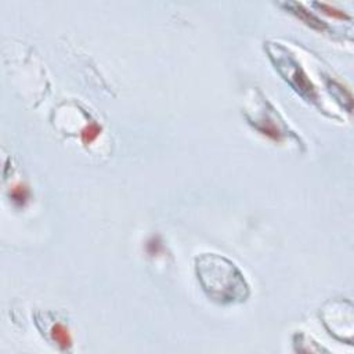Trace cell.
Masks as SVG:
<instances>
[{"label": "cell", "instance_id": "52a82bcc", "mask_svg": "<svg viewBox=\"0 0 354 354\" xmlns=\"http://www.w3.org/2000/svg\"><path fill=\"white\" fill-rule=\"evenodd\" d=\"M13 200L15 202H24L27 200V190L24 187H17L14 191H13Z\"/></svg>", "mask_w": 354, "mask_h": 354}, {"label": "cell", "instance_id": "7a4b0ae2", "mask_svg": "<svg viewBox=\"0 0 354 354\" xmlns=\"http://www.w3.org/2000/svg\"><path fill=\"white\" fill-rule=\"evenodd\" d=\"M282 58H284L285 64H288V65L285 67L284 64L278 62V70L281 71V74L284 75L285 79L288 80L289 83L307 100H316V90L313 87L312 82L307 79V76L303 74L302 68H299L294 58L286 57V54H284Z\"/></svg>", "mask_w": 354, "mask_h": 354}, {"label": "cell", "instance_id": "8992f818", "mask_svg": "<svg viewBox=\"0 0 354 354\" xmlns=\"http://www.w3.org/2000/svg\"><path fill=\"white\" fill-rule=\"evenodd\" d=\"M314 5L317 6L318 9L322 10V13H325V14L331 15V17H334V18H347V15L343 14V11H340V10L335 9V7H332V6H328V5H324V3H314Z\"/></svg>", "mask_w": 354, "mask_h": 354}, {"label": "cell", "instance_id": "6da1fadb", "mask_svg": "<svg viewBox=\"0 0 354 354\" xmlns=\"http://www.w3.org/2000/svg\"><path fill=\"white\" fill-rule=\"evenodd\" d=\"M198 281L208 298L220 304L245 302L249 296V286L244 274L229 259L204 253L195 260Z\"/></svg>", "mask_w": 354, "mask_h": 354}, {"label": "cell", "instance_id": "5b68a950", "mask_svg": "<svg viewBox=\"0 0 354 354\" xmlns=\"http://www.w3.org/2000/svg\"><path fill=\"white\" fill-rule=\"evenodd\" d=\"M98 135H100V127L96 123H90L82 130V140L86 144H90L97 139Z\"/></svg>", "mask_w": 354, "mask_h": 354}, {"label": "cell", "instance_id": "3957f363", "mask_svg": "<svg viewBox=\"0 0 354 354\" xmlns=\"http://www.w3.org/2000/svg\"><path fill=\"white\" fill-rule=\"evenodd\" d=\"M285 6H286V9L291 10V11H292L295 15H298L299 18L302 19L303 23H306L307 25H310L312 28L320 29V31H324V29H326L325 24H322V21H320V19L316 17V15H313L312 13L304 9L302 5L295 3V2H291V3H286Z\"/></svg>", "mask_w": 354, "mask_h": 354}, {"label": "cell", "instance_id": "277c9868", "mask_svg": "<svg viewBox=\"0 0 354 354\" xmlns=\"http://www.w3.org/2000/svg\"><path fill=\"white\" fill-rule=\"evenodd\" d=\"M53 339L56 340V343L61 346V347H67L71 345V336L68 334V329L65 326L61 324H56L52 329Z\"/></svg>", "mask_w": 354, "mask_h": 354}]
</instances>
